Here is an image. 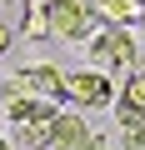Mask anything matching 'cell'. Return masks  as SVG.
Masks as SVG:
<instances>
[{
    "label": "cell",
    "mask_w": 145,
    "mask_h": 150,
    "mask_svg": "<svg viewBox=\"0 0 145 150\" xmlns=\"http://www.w3.org/2000/svg\"><path fill=\"white\" fill-rule=\"evenodd\" d=\"M85 150H110V145H105V140H95V135H90V145H85Z\"/></svg>",
    "instance_id": "obj_14"
},
{
    "label": "cell",
    "mask_w": 145,
    "mask_h": 150,
    "mask_svg": "<svg viewBox=\"0 0 145 150\" xmlns=\"http://www.w3.org/2000/svg\"><path fill=\"white\" fill-rule=\"evenodd\" d=\"M120 105H130V110H140V115H145V70H135L130 80H125V95H120Z\"/></svg>",
    "instance_id": "obj_10"
},
{
    "label": "cell",
    "mask_w": 145,
    "mask_h": 150,
    "mask_svg": "<svg viewBox=\"0 0 145 150\" xmlns=\"http://www.w3.org/2000/svg\"><path fill=\"white\" fill-rule=\"evenodd\" d=\"M110 100H115V85H110V75H105V70H95V65L65 70L60 105H70V110H95V105H110Z\"/></svg>",
    "instance_id": "obj_3"
},
{
    "label": "cell",
    "mask_w": 145,
    "mask_h": 150,
    "mask_svg": "<svg viewBox=\"0 0 145 150\" xmlns=\"http://www.w3.org/2000/svg\"><path fill=\"white\" fill-rule=\"evenodd\" d=\"M135 5H145V0H135Z\"/></svg>",
    "instance_id": "obj_17"
},
{
    "label": "cell",
    "mask_w": 145,
    "mask_h": 150,
    "mask_svg": "<svg viewBox=\"0 0 145 150\" xmlns=\"http://www.w3.org/2000/svg\"><path fill=\"white\" fill-rule=\"evenodd\" d=\"M130 30H135V40H145V10H140V20H135Z\"/></svg>",
    "instance_id": "obj_13"
},
{
    "label": "cell",
    "mask_w": 145,
    "mask_h": 150,
    "mask_svg": "<svg viewBox=\"0 0 145 150\" xmlns=\"http://www.w3.org/2000/svg\"><path fill=\"white\" fill-rule=\"evenodd\" d=\"M0 150H10V145H5V140H0Z\"/></svg>",
    "instance_id": "obj_16"
},
{
    "label": "cell",
    "mask_w": 145,
    "mask_h": 150,
    "mask_svg": "<svg viewBox=\"0 0 145 150\" xmlns=\"http://www.w3.org/2000/svg\"><path fill=\"white\" fill-rule=\"evenodd\" d=\"M60 110V100H40V95H5V115L15 125H30V120H50Z\"/></svg>",
    "instance_id": "obj_6"
},
{
    "label": "cell",
    "mask_w": 145,
    "mask_h": 150,
    "mask_svg": "<svg viewBox=\"0 0 145 150\" xmlns=\"http://www.w3.org/2000/svg\"><path fill=\"white\" fill-rule=\"evenodd\" d=\"M95 5H100V20L105 25H135L140 10H145V5H135V0H95Z\"/></svg>",
    "instance_id": "obj_8"
},
{
    "label": "cell",
    "mask_w": 145,
    "mask_h": 150,
    "mask_svg": "<svg viewBox=\"0 0 145 150\" xmlns=\"http://www.w3.org/2000/svg\"><path fill=\"white\" fill-rule=\"evenodd\" d=\"M100 25L105 20H100L95 0H55L50 5V40H60V45H85Z\"/></svg>",
    "instance_id": "obj_2"
},
{
    "label": "cell",
    "mask_w": 145,
    "mask_h": 150,
    "mask_svg": "<svg viewBox=\"0 0 145 150\" xmlns=\"http://www.w3.org/2000/svg\"><path fill=\"white\" fill-rule=\"evenodd\" d=\"M50 5L55 0H25V20H20L25 40H50Z\"/></svg>",
    "instance_id": "obj_7"
},
{
    "label": "cell",
    "mask_w": 145,
    "mask_h": 150,
    "mask_svg": "<svg viewBox=\"0 0 145 150\" xmlns=\"http://www.w3.org/2000/svg\"><path fill=\"white\" fill-rule=\"evenodd\" d=\"M50 120H55V115H50ZM50 120L15 125V130H20V145H25V150H50Z\"/></svg>",
    "instance_id": "obj_9"
},
{
    "label": "cell",
    "mask_w": 145,
    "mask_h": 150,
    "mask_svg": "<svg viewBox=\"0 0 145 150\" xmlns=\"http://www.w3.org/2000/svg\"><path fill=\"white\" fill-rule=\"evenodd\" d=\"M10 45H15V30H10V25H5V20H0V55H5V50H10Z\"/></svg>",
    "instance_id": "obj_12"
},
{
    "label": "cell",
    "mask_w": 145,
    "mask_h": 150,
    "mask_svg": "<svg viewBox=\"0 0 145 150\" xmlns=\"http://www.w3.org/2000/svg\"><path fill=\"white\" fill-rule=\"evenodd\" d=\"M135 70H145V55H140V65H135Z\"/></svg>",
    "instance_id": "obj_15"
},
{
    "label": "cell",
    "mask_w": 145,
    "mask_h": 150,
    "mask_svg": "<svg viewBox=\"0 0 145 150\" xmlns=\"http://www.w3.org/2000/svg\"><path fill=\"white\" fill-rule=\"evenodd\" d=\"M60 85H65V70H55V65H20L15 75H10V85H5V95H40V100H60Z\"/></svg>",
    "instance_id": "obj_4"
},
{
    "label": "cell",
    "mask_w": 145,
    "mask_h": 150,
    "mask_svg": "<svg viewBox=\"0 0 145 150\" xmlns=\"http://www.w3.org/2000/svg\"><path fill=\"white\" fill-rule=\"evenodd\" d=\"M90 145V125H85V115L80 110H55V120H50V150H85Z\"/></svg>",
    "instance_id": "obj_5"
},
{
    "label": "cell",
    "mask_w": 145,
    "mask_h": 150,
    "mask_svg": "<svg viewBox=\"0 0 145 150\" xmlns=\"http://www.w3.org/2000/svg\"><path fill=\"white\" fill-rule=\"evenodd\" d=\"M85 55H90V65L105 70V75H135V65H140V40H135L130 25H100V30L85 40Z\"/></svg>",
    "instance_id": "obj_1"
},
{
    "label": "cell",
    "mask_w": 145,
    "mask_h": 150,
    "mask_svg": "<svg viewBox=\"0 0 145 150\" xmlns=\"http://www.w3.org/2000/svg\"><path fill=\"white\" fill-rule=\"evenodd\" d=\"M125 150H145V120L125 130Z\"/></svg>",
    "instance_id": "obj_11"
}]
</instances>
